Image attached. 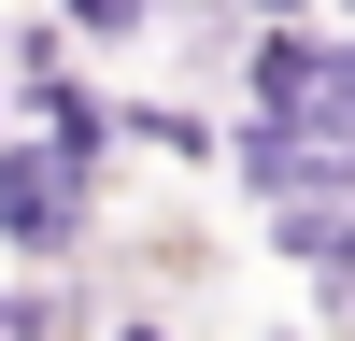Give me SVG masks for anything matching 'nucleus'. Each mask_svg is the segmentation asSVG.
<instances>
[{
  "mask_svg": "<svg viewBox=\"0 0 355 341\" xmlns=\"http://www.w3.org/2000/svg\"><path fill=\"white\" fill-rule=\"evenodd\" d=\"M85 213H100V170L85 157H57V142H0V242L28 256V270H57V256L85 242Z\"/></svg>",
  "mask_w": 355,
  "mask_h": 341,
  "instance_id": "1",
  "label": "nucleus"
},
{
  "mask_svg": "<svg viewBox=\"0 0 355 341\" xmlns=\"http://www.w3.org/2000/svg\"><path fill=\"white\" fill-rule=\"evenodd\" d=\"M327 28H355V0H327Z\"/></svg>",
  "mask_w": 355,
  "mask_h": 341,
  "instance_id": "7",
  "label": "nucleus"
},
{
  "mask_svg": "<svg viewBox=\"0 0 355 341\" xmlns=\"http://www.w3.org/2000/svg\"><path fill=\"white\" fill-rule=\"evenodd\" d=\"M313 299H327V327H355V256H341L327 284H313Z\"/></svg>",
  "mask_w": 355,
  "mask_h": 341,
  "instance_id": "6",
  "label": "nucleus"
},
{
  "mask_svg": "<svg viewBox=\"0 0 355 341\" xmlns=\"http://www.w3.org/2000/svg\"><path fill=\"white\" fill-rule=\"evenodd\" d=\"M313 128L355 142V28H327V100H313Z\"/></svg>",
  "mask_w": 355,
  "mask_h": 341,
  "instance_id": "5",
  "label": "nucleus"
},
{
  "mask_svg": "<svg viewBox=\"0 0 355 341\" xmlns=\"http://www.w3.org/2000/svg\"><path fill=\"white\" fill-rule=\"evenodd\" d=\"M270 256H284V270H313V284H327L341 256H355V199H284V213H270Z\"/></svg>",
  "mask_w": 355,
  "mask_h": 341,
  "instance_id": "3",
  "label": "nucleus"
},
{
  "mask_svg": "<svg viewBox=\"0 0 355 341\" xmlns=\"http://www.w3.org/2000/svg\"><path fill=\"white\" fill-rule=\"evenodd\" d=\"M57 15H71V43H142L157 0H57Z\"/></svg>",
  "mask_w": 355,
  "mask_h": 341,
  "instance_id": "4",
  "label": "nucleus"
},
{
  "mask_svg": "<svg viewBox=\"0 0 355 341\" xmlns=\"http://www.w3.org/2000/svg\"><path fill=\"white\" fill-rule=\"evenodd\" d=\"M242 114H284V128H313V100H327V15H299V28H242Z\"/></svg>",
  "mask_w": 355,
  "mask_h": 341,
  "instance_id": "2",
  "label": "nucleus"
}]
</instances>
